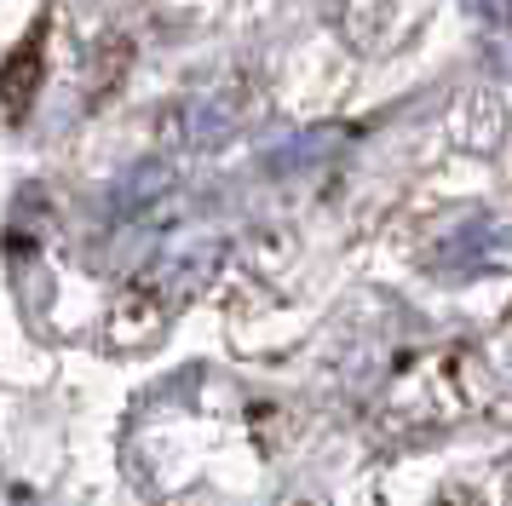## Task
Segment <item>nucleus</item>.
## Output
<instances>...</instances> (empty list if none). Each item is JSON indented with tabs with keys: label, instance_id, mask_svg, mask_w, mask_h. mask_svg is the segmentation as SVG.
<instances>
[{
	"label": "nucleus",
	"instance_id": "obj_1",
	"mask_svg": "<svg viewBox=\"0 0 512 506\" xmlns=\"http://www.w3.org/2000/svg\"><path fill=\"white\" fill-rule=\"evenodd\" d=\"M484 12L489 18H512V0H484Z\"/></svg>",
	"mask_w": 512,
	"mask_h": 506
}]
</instances>
